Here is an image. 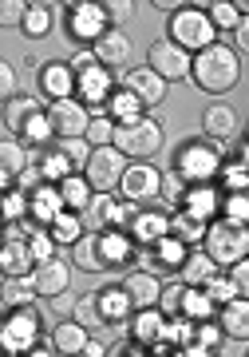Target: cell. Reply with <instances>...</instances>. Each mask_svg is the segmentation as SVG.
I'll return each instance as SVG.
<instances>
[{"instance_id": "6", "label": "cell", "mask_w": 249, "mask_h": 357, "mask_svg": "<svg viewBox=\"0 0 249 357\" xmlns=\"http://www.w3.org/2000/svg\"><path fill=\"white\" fill-rule=\"evenodd\" d=\"M127 167H131V163H127V155L119 151V147H95L91 159H88L83 178L91 183V191H95V195H107V191H115V187L123 183Z\"/></svg>"}, {"instance_id": "35", "label": "cell", "mask_w": 249, "mask_h": 357, "mask_svg": "<svg viewBox=\"0 0 249 357\" xmlns=\"http://www.w3.org/2000/svg\"><path fill=\"white\" fill-rule=\"evenodd\" d=\"M60 195H63V203H67V211H75V215L88 211L91 199H95V195H91V183L83 175H67L60 183Z\"/></svg>"}, {"instance_id": "20", "label": "cell", "mask_w": 249, "mask_h": 357, "mask_svg": "<svg viewBox=\"0 0 249 357\" xmlns=\"http://www.w3.org/2000/svg\"><path fill=\"white\" fill-rule=\"evenodd\" d=\"M28 203H32V218H40L44 222V230L56 222V218L67 211V203H63V195L56 183H44V187H36V191L28 195Z\"/></svg>"}, {"instance_id": "14", "label": "cell", "mask_w": 249, "mask_h": 357, "mask_svg": "<svg viewBox=\"0 0 249 357\" xmlns=\"http://www.w3.org/2000/svg\"><path fill=\"white\" fill-rule=\"evenodd\" d=\"M36 255H32V246L28 238H4V250H0V270H4V278H32V270H36Z\"/></svg>"}, {"instance_id": "28", "label": "cell", "mask_w": 249, "mask_h": 357, "mask_svg": "<svg viewBox=\"0 0 249 357\" xmlns=\"http://www.w3.org/2000/svg\"><path fill=\"white\" fill-rule=\"evenodd\" d=\"M88 337L91 333L83 330L79 321H56V326H51V349H56V354H67V357L83 354Z\"/></svg>"}, {"instance_id": "13", "label": "cell", "mask_w": 249, "mask_h": 357, "mask_svg": "<svg viewBox=\"0 0 249 357\" xmlns=\"http://www.w3.org/2000/svg\"><path fill=\"white\" fill-rule=\"evenodd\" d=\"M67 282H72V266H67L63 258L40 262V266L32 270V286H36V294H40V298H51V302L67 290Z\"/></svg>"}, {"instance_id": "23", "label": "cell", "mask_w": 249, "mask_h": 357, "mask_svg": "<svg viewBox=\"0 0 249 357\" xmlns=\"http://www.w3.org/2000/svg\"><path fill=\"white\" fill-rule=\"evenodd\" d=\"M202 131H206L214 143L234 139V135H237V112L230 107V103H210L206 115H202Z\"/></svg>"}, {"instance_id": "22", "label": "cell", "mask_w": 249, "mask_h": 357, "mask_svg": "<svg viewBox=\"0 0 249 357\" xmlns=\"http://www.w3.org/2000/svg\"><path fill=\"white\" fill-rule=\"evenodd\" d=\"M95 60H99L103 68H123L127 60H131V40L119 32V28H107L99 40H95Z\"/></svg>"}, {"instance_id": "39", "label": "cell", "mask_w": 249, "mask_h": 357, "mask_svg": "<svg viewBox=\"0 0 249 357\" xmlns=\"http://www.w3.org/2000/svg\"><path fill=\"white\" fill-rule=\"evenodd\" d=\"M111 215H115V199L111 195H95L91 206L83 211V222H88V230H107L111 227Z\"/></svg>"}, {"instance_id": "56", "label": "cell", "mask_w": 249, "mask_h": 357, "mask_svg": "<svg viewBox=\"0 0 249 357\" xmlns=\"http://www.w3.org/2000/svg\"><path fill=\"white\" fill-rule=\"evenodd\" d=\"M225 333L222 326H214V321H198V333H194V345H202V349H218V342H222Z\"/></svg>"}, {"instance_id": "12", "label": "cell", "mask_w": 249, "mask_h": 357, "mask_svg": "<svg viewBox=\"0 0 249 357\" xmlns=\"http://www.w3.org/2000/svg\"><path fill=\"white\" fill-rule=\"evenodd\" d=\"M67 32L75 40H99L107 32V16L103 4H72L67 8Z\"/></svg>"}, {"instance_id": "5", "label": "cell", "mask_w": 249, "mask_h": 357, "mask_svg": "<svg viewBox=\"0 0 249 357\" xmlns=\"http://www.w3.org/2000/svg\"><path fill=\"white\" fill-rule=\"evenodd\" d=\"M115 147H119L127 159H135V163H150V159L162 151V128L154 119H138L131 128L115 131Z\"/></svg>"}, {"instance_id": "36", "label": "cell", "mask_w": 249, "mask_h": 357, "mask_svg": "<svg viewBox=\"0 0 249 357\" xmlns=\"http://www.w3.org/2000/svg\"><path fill=\"white\" fill-rule=\"evenodd\" d=\"M48 230H51V238H56V243L75 246L79 238H83V230H88V222H83V218L75 215V211H63V215L56 218V222H51Z\"/></svg>"}, {"instance_id": "32", "label": "cell", "mask_w": 249, "mask_h": 357, "mask_svg": "<svg viewBox=\"0 0 249 357\" xmlns=\"http://www.w3.org/2000/svg\"><path fill=\"white\" fill-rule=\"evenodd\" d=\"M107 112H111V119L119 123V128H131V123H138V119H147V115H143V103H138V96H131L127 88H119L111 96Z\"/></svg>"}, {"instance_id": "42", "label": "cell", "mask_w": 249, "mask_h": 357, "mask_svg": "<svg viewBox=\"0 0 249 357\" xmlns=\"http://www.w3.org/2000/svg\"><path fill=\"white\" fill-rule=\"evenodd\" d=\"M210 314H214L210 294H206V290H186V306H182V318H190V321H210Z\"/></svg>"}, {"instance_id": "45", "label": "cell", "mask_w": 249, "mask_h": 357, "mask_svg": "<svg viewBox=\"0 0 249 357\" xmlns=\"http://www.w3.org/2000/svg\"><path fill=\"white\" fill-rule=\"evenodd\" d=\"M186 282H175V286H162V302L159 310L162 314H170V318H182V306H186Z\"/></svg>"}, {"instance_id": "27", "label": "cell", "mask_w": 249, "mask_h": 357, "mask_svg": "<svg viewBox=\"0 0 249 357\" xmlns=\"http://www.w3.org/2000/svg\"><path fill=\"white\" fill-rule=\"evenodd\" d=\"M99 306H103V314H107L111 326H127V321L135 318V302H131V294H127L123 286H107V290H99Z\"/></svg>"}, {"instance_id": "26", "label": "cell", "mask_w": 249, "mask_h": 357, "mask_svg": "<svg viewBox=\"0 0 249 357\" xmlns=\"http://www.w3.org/2000/svg\"><path fill=\"white\" fill-rule=\"evenodd\" d=\"M182 211H190V215L202 218V222H210V218L222 211V191H218L214 183H206V187H190Z\"/></svg>"}, {"instance_id": "53", "label": "cell", "mask_w": 249, "mask_h": 357, "mask_svg": "<svg viewBox=\"0 0 249 357\" xmlns=\"http://www.w3.org/2000/svg\"><path fill=\"white\" fill-rule=\"evenodd\" d=\"M28 8H32V4H24V0H4V4H0V24L4 28H24V16H28Z\"/></svg>"}, {"instance_id": "15", "label": "cell", "mask_w": 249, "mask_h": 357, "mask_svg": "<svg viewBox=\"0 0 249 357\" xmlns=\"http://www.w3.org/2000/svg\"><path fill=\"white\" fill-rule=\"evenodd\" d=\"M75 84H79V76H75L72 64L51 60V64L40 68V88H44V96H51V103H56V100H72Z\"/></svg>"}, {"instance_id": "10", "label": "cell", "mask_w": 249, "mask_h": 357, "mask_svg": "<svg viewBox=\"0 0 249 357\" xmlns=\"http://www.w3.org/2000/svg\"><path fill=\"white\" fill-rule=\"evenodd\" d=\"M119 191H123L127 203L147 206L150 199H162V171L150 167V163H131L127 175H123V183H119Z\"/></svg>"}, {"instance_id": "30", "label": "cell", "mask_w": 249, "mask_h": 357, "mask_svg": "<svg viewBox=\"0 0 249 357\" xmlns=\"http://www.w3.org/2000/svg\"><path fill=\"white\" fill-rule=\"evenodd\" d=\"M44 112L32 96H20V100L4 103V131H13V135H24V128L36 119V115Z\"/></svg>"}, {"instance_id": "33", "label": "cell", "mask_w": 249, "mask_h": 357, "mask_svg": "<svg viewBox=\"0 0 249 357\" xmlns=\"http://www.w3.org/2000/svg\"><path fill=\"white\" fill-rule=\"evenodd\" d=\"M206 230H210V222H202V218H194L190 211H175L170 215V234H175L178 243H206Z\"/></svg>"}, {"instance_id": "57", "label": "cell", "mask_w": 249, "mask_h": 357, "mask_svg": "<svg viewBox=\"0 0 249 357\" xmlns=\"http://www.w3.org/2000/svg\"><path fill=\"white\" fill-rule=\"evenodd\" d=\"M230 282L237 286L241 298H249V258H246V262H237V266H230Z\"/></svg>"}, {"instance_id": "34", "label": "cell", "mask_w": 249, "mask_h": 357, "mask_svg": "<svg viewBox=\"0 0 249 357\" xmlns=\"http://www.w3.org/2000/svg\"><path fill=\"white\" fill-rule=\"evenodd\" d=\"M72 321H79L83 330H103V326H111L107 321V314H103V306H99V294H88V298H79L72 306Z\"/></svg>"}, {"instance_id": "24", "label": "cell", "mask_w": 249, "mask_h": 357, "mask_svg": "<svg viewBox=\"0 0 249 357\" xmlns=\"http://www.w3.org/2000/svg\"><path fill=\"white\" fill-rule=\"evenodd\" d=\"M218 326L225 337L234 342H249V298H234L230 306L218 310Z\"/></svg>"}, {"instance_id": "54", "label": "cell", "mask_w": 249, "mask_h": 357, "mask_svg": "<svg viewBox=\"0 0 249 357\" xmlns=\"http://www.w3.org/2000/svg\"><path fill=\"white\" fill-rule=\"evenodd\" d=\"M0 100L4 103L20 100V76H16L13 64H0Z\"/></svg>"}, {"instance_id": "8", "label": "cell", "mask_w": 249, "mask_h": 357, "mask_svg": "<svg viewBox=\"0 0 249 357\" xmlns=\"http://www.w3.org/2000/svg\"><path fill=\"white\" fill-rule=\"evenodd\" d=\"M147 68L159 72L166 84H175V79H186L194 72V56L182 44H175V40H154L147 52Z\"/></svg>"}, {"instance_id": "18", "label": "cell", "mask_w": 249, "mask_h": 357, "mask_svg": "<svg viewBox=\"0 0 249 357\" xmlns=\"http://www.w3.org/2000/svg\"><path fill=\"white\" fill-rule=\"evenodd\" d=\"M72 250H75L72 262L79 270H88V274H99V270L111 266V262H107V246H103V230H88V234H83Z\"/></svg>"}, {"instance_id": "62", "label": "cell", "mask_w": 249, "mask_h": 357, "mask_svg": "<svg viewBox=\"0 0 249 357\" xmlns=\"http://www.w3.org/2000/svg\"><path fill=\"white\" fill-rule=\"evenodd\" d=\"M246 135H249V123H246Z\"/></svg>"}, {"instance_id": "38", "label": "cell", "mask_w": 249, "mask_h": 357, "mask_svg": "<svg viewBox=\"0 0 249 357\" xmlns=\"http://www.w3.org/2000/svg\"><path fill=\"white\" fill-rule=\"evenodd\" d=\"M51 147H56V151L67 159V163H72L75 175H83V171H88V159H91V151H95L88 139H56Z\"/></svg>"}, {"instance_id": "16", "label": "cell", "mask_w": 249, "mask_h": 357, "mask_svg": "<svg viewBox=\"0 0 249 357\" xmlns=\"http://www.w3.org/2000/svg\"><path fill=\"white\" fill-rule=\"evenodd\" d=\"M131 326V342L150 349V345H162V330H166V314L159 306L154 310H135V318L127 321Z\"/></svg>"}, {"instance_id": "60", "label": "cell", "mask_w": 249, "mask_h": 357, "mask_svg": "<svg viewBox=\"0 0 249 357\" xmlns=\"http://www.w3.org/2000/svg\"><path fill=\"white\" fill-rule=\"evenodd\" d=\"M107 357H131V349L127 345H115V349H107Z\"/></svg>"}, {"instance_id": "40", "label": "cell", "mask_w": 249, "mask_h": 357, "mask_svg": "<svg viewBox=\"0 0 249 357\" xmlns=\"http://www.w3.org/2000/svg\"><path fill=\"white\" fill-rule=\"evenodd\" d=\"M206 13H210L214 28H225V32H234L241 24V13H237L234 0H214V4H206Z\"/></svg>"}, {"instance_id": "17", "label": "cell", "mask_w": 249, "mask_h": 357, "mask_svg": "<svg viewBox=\"0 0 249 357\" xmlns=\"http://www.w3.org/2000/svg\"><path fill=\"white\" fill-rule=\"evenodd\" d=\"M75 91H79V103H88V107H99L103 100L111 103V72L103 64L88 68V72H79V84H75Z\"/></svg>"}, {"instance_id": "2", "label": "cell", "mask_w": 249, "mask_h": 357, "mask_svg": "<svg viewBox=\"0 0 249 357\" xmlns=\"http://www.w3.org/2000/svg\"><path fill=\"white\" fill-rule=\"evenodd\" d=\"M222 151H218V143L214 139H190L178 147L175 155V171L186 178L190 187H206L214 178L222 175Z\"/></svg>"}, {"instance_id": "11", "label": "cell", "mask_w": 249, "mask_h": 357, "mask_svg": "<svg viewBox=\"0 0 249 357\" xmlns=\"http://www.w3.org/2000/svg\"><path fill=\"white\" fill-rule=\"evenodd\" d=\"M123 88L131 91V96H138V103H143V107H154V103L166 100V79H162L159 72H150L147 64L131 68V72L123 76Z\"/></svg>"}, {"instance_id": "21", "label": "cell", "mask_w": 249, "mask_h": 357, "mask_svg": "<svg viewBox=\"0 0 249 357\" xmlns=\"http://www.w3.org/2000/svg\"><path fill=\"white\" fill-rule=\"evenodd\" d=\"M127 234H131L138 246H154L159 238L170 234V215H162V211H138V218L131 222Z\"/></svg>"}, {"instance_id": "43", "label": "cell", "mask_w": 249, "mask_h": 357, "mask_svg": "<svg viewBox=\"0 0 249 357\" xmlns=\"http://www.w3.org/2000/svg\"><path fill=\"white\" fill-rule=\"evenodd\" d=\"M222 218H230V222H241V227H249V191H234L222 199Z\"/></svg>"}, {"instance_id": "59", "label": "cell", "mask_w": 249, "mask_h": 357, "mask_svg": "<svg viewBox=\"0 0 249 357\" xmlns=\"http://www.w3.org/2000/svg\"><path fill=\"white\" fill-rule=\"evenodd\" d=\"M83 357H107V345L95 342V337H88V345H83Z\"/></svg>"}, {"instance_id": "44", "label": "cell", "mask_w": 249, "mask_h": 357, "mask_svg": "<svg viewBox=\"0 0 249 357\" xmlns=\"http://www.w3.org/2000/svg\"><path fill=\"white\" fill-rule=\"evenodd\" d=\"M115 131H119V123H115L111 115H99V119H91L88 143L91 147H115Z\"/></svg>"}, {"instance_id": "29", "label": "cell", "mask_w": 249, "mask_h": 357, "mask_svg": "<svg viewBox=\"0 0 249 357\" xmlns=\"http://www.w3.org/2000/svg\"><path fill=\"white\" fill-rule=\"evenodd\" d=\"M218 274H222V266H218L206 250H202V255H190L186 266H182V282H186L190 290H206Z\"/></svg>"}, {"instance_id": "7", "label": "cell", "mask_w": 249, "mask_h": 357, "mask_svg": "<svg viewBox=\"0 0 249 357\" xmlns=\"http://www.w3.org/2000/svg\"><path fill=\"white\" fill-rule=\"evenodd\" d=\"M36 342H40L36 310H32V306L8 310V314H4V330H0V345H4V354H28V349H36Z\"/></svg>"}, {"instance_id": "19", "label": "cell", "mask_w": 249, "mask_h": 357, "mask_svg": "<svg viewBox=\"0 0 249 357\" xmlns=\"http://www.w3.org/2000/svg\"><path fill=\"white\" fill-rule=\"evenodd\" d=\"M123 290L131 294V302L135 310H154L162 302V282L150 274V270H135V274H127L123 278Z\"/></svg>"}, {"instance_id": "3", "label": "cell", "mask_w": 249, "mask_h": 357, "mask_svg": "<svg viewBox=\"0 0 249 357\" xmlns=\"http://www.w3.org/2000/svg\"><path fill=\"white\" fill-rule=\"evenodd\" d=\"M202 246H206V255H210L218 266H237V262L249 258V227L230 222V218H214Z\"/></svg>"}, {"instance_id": "61", "label": "cell", "mask_w": 249, "mask_h": 357, "mask_svg": "<svg viewBox=\"0 0 249 357\" xmlns=\"http://www.w3.org/2000/svg\"><path fill=\"white\" fill-rule=\"evenodd\" d=\"M24 357H51V349H44V345H36V349H28Z\"/></svg>"}, {"instance_id": "49", "label": "cell", "mask_w": 249, "mask_h": 357, "mask_svg": "<svg viewBox=\"0 0 249 357\" xmlns=\"http://www.w3.org/2000/svg\"><path fill=\"white\" fill-rule=\"evenodd\" d=\"M48 28H51V8L48 4H32L28 16H24V32L28 36H44Z\"/></svg>"}, {"instance_id": "58", "label": "cell", "mask_w": 249, "mask_h": 357, "mask_svg": "<svg viewBox=\"0 0 249 357\" xmlns=\"http://www.w3.org/2000/svg\"><path fill=\"white\" fill-rule=\"evenodd\" d=\"M230 36H234V44H237L241 52H249V16H241V24H237Z\"/></svg>"}, {"instance_id": "25", "label": "cell", "mask_w": 249, "mask_h": 357, "mask_svg": "<svg viewBox=\"0 0 249 357\" xmlns=\"http://www.w3.org/2000/svg\"><path fill=\"white\" fill-rule=\"evenodd\" d=\"M0 163H4V171H0V187H4V191H8V183H13V178H20L28 171V147L24 143H16L13 135H4V143H0Z\"/></svg>"}, {"instance_id": "48", "label": "cell", "mask_w": 249, "mask_h": 357, "mask_svg": "<svg viewBox=\"0 0 249 357\" xmlns=\"http://www.w3.org/2000/svg\"><path fill=\"white\" fill-rule=\"evenodd\" d=\"M162 203H166V206L186 203V178L178 175V171H170V175H162Z\"/></svg>"}, {"instance_id": "31", "label": "cell", "mask_w": 249, "mask_h": 357, "mask_svg": "<svg viewBox=\"0 0 249 357\" xmlns=\"http://www.w3.org/2000/svg\"><path fill=\"white\" fill-rule=\"evenodd\" d=\"M186 243H178L175 234H166V238H159V243L150 246V262L162 270H178V266H186Z\"/></svg>"}, {"instance_id": "51", "label": "cell", "mask_w": 249, "mask_h": 357, "mask_svg": "<svg viewBox=\"0 0 249 357\" xmlns=\"http://www.w3.org/2000/svg\"><path fill=\"white\" fill-rule=\"evenodd\" d=\"M28 246H32L36 262H51V258H56V238H51V230H32V234H28Z\"/></svg>"}, {"instance_id": "9", "label": "cell", "mask_w": 249, "mask_h": 357, "mask_svg": "<svg viewBox=\"0 0 249 357\" xmlns=\"http://www.w3.org/2000/svg\"><path fill=\"white\" fill-rule=\"evenodd\" d=\"M48 119H51L56 139H88V128H91L88 103H79V100H56V103H48Z\"/></svg>"}, {"instance_id": "50", "label": "cell", "mask_w": 249, "mask_h": 357, "mask_svg": "<svg viewBox=\"0 0 249 357\" xmlns=\"http://www.w3.org/2000/svg\"><path fill=\"white\" fill-rule=\"evenodd\" d=\"M24 211H32L24 191H4V222H8V227H16V222L24 218Z\"/></svg>"}, {"instance_id": "63", "label": "cell", "mask_w": 249, "mask_h": 357, "mask_svg": "<svg viewBox=\"0 0 249 357\" xmlns=\"http://www.w3.org/2000/svg\"><path fill=\"white\" fill-rule=\"evenodd\" d=\"M138 357H150V354H138Z\"/></svg>"}, {"instance_id": "4", "label": "cell", "mask_w": 249, "mask_h": 357, "mask_svg": "<svg viewBox=\"0 0 249 357\" xmlns=\"http://www.w3.org/2000/svg\"><path fill=\"white\" fill-rule=\"evenodd\" d=\"M214 36H218V28H214L210 13L206 8H190V4H182L175 16H170V40L175 44H182L186 52H206L214 48Z\"/></svg>"}, {"instance_id": "37", "label": "cell", "mask_w": 249, "mask_h": 357, "mask_svg": "<svg viewBox=\"0 0 249 357\" xmlns=\"http://www.w3.org/2000/svg\"><path fill=\"white\" fill-rule=\"evenodd\" d=\"M40 294H36V286H32V278H8L4 282V314L8 310H24V306H32Z\"/></svg>"}, {"instance_id": "52", "label": "cell", "mask_w": 249, "mask_h": 357, "mask_svg": "<svg viewBox=\"0 0 249 357\" xmlns=\"http://www.w3.org/2000/svg\"><path fill=\"white\" fill-rule=\"evenodd\" d=\"M222 178H225V187H230V195L234 191H249V167L237 159V163H225L222 167Z\"/></svg>"}, {"instance_id": "47", "label": "cell", "mask_w": 249, "mask_h": 357, "mask_svg": "<svg viewBox=\"0 0 249 357\" xmlns=\"http://www.w3.org/2000/svg\"><path fill=\"white\" fill-rule=\"evenodd\" d=\"M206 294H210V302H214L218 310H222V306H230L234 298H241V294H237V286L230 282V274H225V278L218 274V278H214L210 286H206Z\"/></svg>"}, {"instance_id": "55", "label": "cell", "mask_w": 249, "mask_h": 357, "mask_svg": "<svg viewBox=\"0 0 249 357\" xmlns=\"http://www.w3.org/2000/svg\"><path fill=\"white\" fill-rule=\"evenodd\" d=\"M103 16H107V24L119 28L135 16V4H131V0H107V4H103Z\"/></svg>"}, {"instance_id": "64", "label": "cell", "mask_w": 249, "mask_h": 357, "mask_svg": "<svg viewBox=\"0 0 249 357\" xmlns=\"http://www.w3.org/2000/svg\"><path fill=\"white\" fill-rule=\"evenodd\" d=\"M4 357H13V354H4Z\"/></svg>"}, {"instance_id": "41", "label": "cell", "mask_w": 249, "mask_h": 357, "mask_svg": "<svg viewBox=\"0 0 249 357\" xmlns=\"http://www.w3.org/2000/svg\"><path fill=\"white\" fill-rule=\"evenodd\" d=\"M40 171H44V178H48V183H63L67 175H75L72 163H67V159L56 151V147H48V151H44V159H40Z\"/></svg>"}, {"instance_id": "46", "label": "cell", "mask_w": 249, "mask_h": 357, "mask_svg": "<svg viewBox=\"0 0 249 357\" xmlns=\"http://www.w3.org/2000/svg\"><path fill=\"white\" fill-rule=\"evenodd\" d=\"M51 119H48V112H40L32 123L24 128V147H44V143H51Z\"/></svg>"}, {"instance_id": "1", "label": "cell", "mask_w": 249, "mask_h": 357, "mask_svg": "<svg viewBox=\"0 0 249 357\" xmlns=\"http://www.w3.org/2000/svg\"><path fill=\"white\" fill-rule=\"evenodd\" d=\"M194 84H198L202 91H210V96H222V91H230L241 79V64H237V52L225 48V44H214V48L198 52L194 56Z\"/></svg>"}]
</instances>
